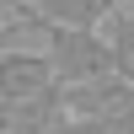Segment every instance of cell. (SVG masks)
<instances>
[{
  "mask_svg": "<svg viewBox=\"0 0 134 134\" xmlns=\"http://www.w3.org/2000/svg\"><path fill=\"white\" fill-rule=\"evenodd\" d=\"M107 5H113V11H124V5H129V0H107Z\"/></svg>",
  "mask_w": 134,
  "mask_h": 134,
  "instance_id": "5b68a950",
  "label": "cell"
},
{
  "mask_svg": "<svg viewBox=\"0 0 134 134\" xmlns=\"http://www.w3.org/2000/svg\"><path fill=\"white\" fill-rule=\"evenodd\" d=\"M43 38H48L43 59H48V70H54L59 86H86V81L118 75V59H113V48H107L102 27L97 32H59V27H48Z\"/></svg>",
  "mask_w": 134,
  "mask_h": 134,
  "instance_id": "6da1fadb",
  "label": "cell"
},
{
  "mask_svg": "<svg viewBox=\"0 0 134 134\" xmlns=\"http://www.w3.org/2000/svg\"><path fill=\"white\" fill-rule=\"evenodd\" d=\"M21 5H27L43 27H59V32H97L113 16L107 0H21Z\"/></svg>",
  "mask_w": 134,
  "mask_h": 134,
  "instance_id": "3957f363",
  "label": "cell"
},
{
  "mask_svg": "<svg viewBox=\"0 0 134 134\" xmlns=\"http://www.w3.org/2000/svg\"><path fill=\"white\" fill-rule=\"evenodd\" d=\"M43 91H59L43 48H27V43L0 48V102H32Z\"/></svg>",
  "mask_w": 134,
  "mask_h": 134,
  "instance_id": "7a4b0ae2",
  "label": "cell"
},
{
  "mask_svg": "<svg viewBox=\"0 0 134 134\" xmlns=\"http://www.w3.org/2000/svg\"><path fill=\"white\" fill-rule=\"evenodd\" d=\"M0 48H5V16H0Z\"/></svg>",
  "mask_w": 134,
  "mask_h": 134,
  "instance_id": "277c9868",
  "label": "cell"
}]
</instances>
